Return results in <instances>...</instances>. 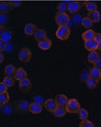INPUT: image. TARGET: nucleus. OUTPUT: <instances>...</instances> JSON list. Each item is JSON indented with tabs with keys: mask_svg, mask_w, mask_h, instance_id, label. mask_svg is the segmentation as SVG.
<instances>
[{
	"mask_svg": "<svg viewBox=\"0 0 101 127\" xmlns=\"http://www.w3.org/2000/svg\"><path fill=\"white\" fill-rule=\"evenodd\" d=\"M0 101L3 103V104H7L9 101V94L7 92H4L0 94Z\"/></svg>",
	"mask_w": 101,
	"mask_h": 127,
	"instance_id": "obj_29",
	"label": "nucleus"
},
{
	"mask_svg": "<svg viewBox=\"0 0 101 127\" xmlns=\"http://www.w3.org/2000/svg\"><path fill=\"white\" fill-rule=\"evenodd\" d=\"M93 21L91 20L89 17H84L83 18V21H82V22H81V24H82V26L83 27H85L86 29H89L92 27V25H93Z\"/></svg>",
	"mask_w": 101,
	"mask_h": 127,
	"instance_id": "obj_25",
	"label": "nucleus"
},
{
	"mask_svg": "<svg viewBox=\"0 0 101 127\" xmlns=\"http://www.w3.org/2000/svg\"><path fill=\"white\" fill-rule=\"evenodd\" d=\"M12 6L10 5L9 2H0V13H8L11 10Z\"/></svg>",
	"mask_w": 101,
	"mask_h": 127,
	"instance_id": "obj_19",
	"label": "nucleus"
},
{
	"mask_svg": "<svg viewBox=\"0 0 101 127\" xmlns=\"http://www.w3.org/2000/svg\"><path fill=\"white\" fill-rule=\"evenodd\" d=\"M13 45L11 44V43H7V44H5V47H4V51L5 52H7V53H9L11 52L12 50H13Z\"/></svg>",
	"mask_w": 101,
	"mask_h": 127,
	"instance_id": "obj_36",
	"label": "nucleus"
},
{
	"mask_svg": "<svg viewBox=\"0 0 101 127\" xmlns=\"http://www.w3.org/2000/svg\"><path fill=\"white\" fill-rule=\"evenodd\" d=\"M94 67L98 68V69L101 70V57H99L98 60H97V61L94 63Z\"/></svg>",
	"mask_w": 101,
	"mask_h": 127,
	"instance_id": "obj_40",
	"label": "nucleus"
},
{
	"mask_svg": "<svg viewBox=\"0 0 101 127\" xmlns=\"http://www.w3.org/2000/svg\"><path fill=\"white\" fill-rule=\"evenodd\" d=\"M29 104L27 100L25 99H21V100H18L17 102L15 103V106H16V110L18 111V112L21 113H25L28 112L29 110Z\"/></svg>",
	"mask_w": 101,
	"mask_h": 127,
	"instance_id": "obj_5",
	"label": "nucleus"
},
{
	"mask_svg": "<svg viewBox=\"0 0 101 127\" xmlns=\"http://www.w3.org/2000/svg\"><path fill=\"white\" fill-rule=\"evenodd\" d=\"M89 74L91 78H93L97 81H99L101 79V70L98 68L92 67L91 69H89Z\"/></svg>",
	"mask_w": 101,
	"mask_h": 127,
	"instance_id": "obj_14",
	"label": "nucleus"
},
{
	"mask_svg": "<svg viewBox=\"0 0 101 127\" xmlns=\"http://www.w3.org/2000/svg\"><path fill=\"white\" fill-rule=\"evenodd\" d=\"M90 78V74H89V70H84V71H81L80 73V79L83 82H86Z\"/></svg>",
	"mask_w": 101,
	"mask_h": 127,
	"instance_id": "obj_30",
	"label": "nucleus"
},
{
	"mask_svg": "<svg viewBox=\"0 0 101 127\" xmlns=\"http://www.w3.org/2000/svg\"><path fill=\"white\" fill-rule=\"evenodd\" d=\"M12 37H13L12 32H11V31H7V30H5L0 38L2 39V41H3L5 44H7V43H10L11 42Z\"/></svg>",
	"mask_w": 101,
	"mask_h": 127,
	"instance_id": "obj_18",
	"label": "nucleus"
},
{
	"mask_svg": "<svg viewBox=\"0 0 101 127\" xmlns=\"http://www.w3.org/2000/svg\"><path fill=\"white\" fill-rule=\"evenodd\" d=\"M78 115H79V118H80L81 121L87 120V118H88V111H87L86 109L81 108V109H79V111H78Z\"/></svg>",
	"mask_w": 101,
	"mask_h": 127,
	"instance_id": "obj_28",
	"label": "nucleus"
},
{
	"mask_svg": "<svg viewBox=\"0 0 101 127\" xmlns=\"http://www.w3.org/2000/svg\"><path fill=\"white\" fill-rule=\"evenodd\" d=\"M98 81H97V80H95V79H93V78L91 77L86 82V85H87V86L89 89H95L98 86Z\"/></svg>",
	"mask_w": 101,
	"mask_h": 127,
	"instance_id": "obj_26",
	"label": "nucleus"
},
{
	"mask_svg": "<svg viewBox=\"0 0 101 127\" xmlns=\"http://www.w3.org/2000/svg\"><path fill=\"white\" fill-rule=\"evenodd\" d=\"M27 76H28V74L23 68H17L14 74L15 80H17V81H21L25 78H27Z\"/></svg>",
	"mask_w": 101,
	"mask_h": 127,
	"instance_id": "obj_13",
	"label": "nucleus"
},
{
	"mask_svg": "<svg viewBox=\"0 0 101 127\" xmlns=\"http://www.w3.org/2000/svg\"><path fill=\"white\" fill-rule=\"evenodd\" d=\"M43 105H44V108H45L48 111L50 112H53L54 111V109H56V107H57V104L55 102V99L53 98H49L45 100L44 103H43Z\"/></svg>",
	"mask_w": 101,
	"mask_h": 127,
	"instance_id": "obj_9",
	"label": "nucleus"
},
{
	"mask_svg": "<svg viewBox=\"0 0 101 127\" xmlns=\"http://www.w3.org/2000/svg\"><path fill=\"white\" fill-rule=\"evenodd\" d=\"M38 46L42 50H48L52 47V40L49 38H44L43 40L38 42Z\"/></svg>",
	"mask_w": 101,
	"mask_h": 127,
	"instance_id": "obj_11",
	"label": "nucleus"
},
{
	"mask_svg": "<svg viewBox=\"0 0 101 127\" xmlns=\"http://www.w3.org/2000/svg\"><path fill=\"white\" fill-rule=\"evenodd\" d=\"M81 8V4L77 1H70L67 3V10L72 14L77 13Z\"/></svg>",
	"mask_w": 101,
	"mask_h": 127,
	"instance_id": "obj_7",
	"label": "nucleus"
},
{
	"mask_svg": "<svg viewBox=\"0 0 101 127\" xmlns=\"http://www.w3.org/2000/svg\"><path fill=\"white\" fill-rule=\"evenodd\" d=\"M94 39L97 41V42H100L101 41V33H99V32H96V34H95V37Z\"/></svg>",
	"mask_w": 101,
	"mask_h": 127,
	"instance_id": "obj_41",
	"label": "nucleus"
},
{
	"mask_svg": "<svg viewBox=\"0 0 101 127\" xmlns=\"http://www.w3.org/2000/svg\"><path fill=\"white\" fill-rule=\"evenodd\" d=\"M3 83L7 85V87H11L14 85L15 83V78L13 76H8V75H6L3 79Z\"/></svg>",
	"mask_w": 101,
	"mask_h": 127,
	"instance_id": "obj_24",
	"label": "nucleus"
},
{
	"mask_svg": "<svg viewBox=\"0 0 101 127\" xmlns=\"http://www.w3.org/2000/svg\"><path fill=\"white\" fill-rule=\"evenodd\" d=\"M18 87L22 92L28 93L31 90V82L28 77L25 78L21 81H18Z\"/></svg>",
	"mask_w": 101,
	"mask_h": 127,
	"instance_id": "obj_6",
	"label": "nucleus"
},
{
	"mask_svg": "<svg viewBox=\"0 0 101 127\" xmlns=\"http://www.w3.org/2000/svg\"><path fill=\"white\" fill-rule=\"evenodd\" d=\"M37 31V28L32 23H27L24 27V32L26 35H34L35 32Z\"/></svg>",
	"mask_w": 101,
	"mask_h": 127,
	"instance_id": "obj_16",
	"label": "nucleus"
},
{
	"mask_svg": "<svg viewBox=\"0 0 101 127\" xmlns=\"http://www.w3.org/2000/svg\"><path fill=\"white\" fill-rule=\"evenodd\" d=\"M7 88H8V87L4 84L3 82L0 83V94H1V93H4V92H7Z\"/></svg>",
	"mask_w": 101,
	"mask_h": 127,
	"instance_id": "obj_39",
	"label": "nucleus"
},
{
	"mask_svg": "<svg viewBox=\"0 0 101 127\" xmlns=\"http://www.w3.org/2000/svg\"><path fill=\"white\" fill-rule=\"evenodd\" d=\"M98 43L95 39H91L88 41H85L84 46L85 48L88 51H95V50L98 49Z\"/></svg>",
	"mask_w": 101,
	"mask_h": 127,
	"instance_id": "obj_10",
	"label": "nucleus"
},
{
	"mask_svg": "<svg viewBox=\"0 0 101 127\" xmlns=\"http://www.w3.org/2000/svg\"><path fill=\"white\" fill-rule=\"evenodd\" d=\"M79 127H95L94 124L90 122L89 120H83L81 121L80 124H79Z\"/></svg>",
	"mask_w": 101,
	"mask_h": 127,
	"instance_id": "obj_35",
	"label": "nucleus"
},
{
	"mask_svg": "<svg viewBox=\"0 0 101 127\" xmlns=\"http://www.w3.org/2000/svg\"><path fill=\"white\" fill-rule=\"evenodd\" d=\"M86 8H87V11L92 12V11L97 10L98 6H97V4L95 3V2H92V1H87V2H86Z\"/></svg>",
	"mask_w": 101,
	"mask_h": 127,
	"instance_id": "obj_27",
	"label": "nucleus"
},
{
	"mask_svg": "<svg viewBox=\"0 0 101 127\" xmlns=\"http://www.w3.org/2000/svg\"><path fill=\"white\" fill-rule=\"evenodd\" d=\"M83 18H84V17H83L82 15L75 13V14H73V16L72 17V21H73V23H75V24H79V23L82 22Z\"/></svg>",
	"mask_w": 101,
	"mask_h": 127,
	"instance_id": "obj_31",
	"label": "nucleus"
},
{
	"mask_svg": "<svg viewBox=\"0 0 101 127\" xmlns=\"http://www.w3.org/2000/svg\"><path fill=\"white\" fill-rule=\"evenodd\" d=\"M12 111H13V108H12V106L7 105V104H4L3 109H2V112H3L4 114L9 115V114L12 113Z\"/></svg>",
	"mask_w": 101,
	"mask_h": 127,
	"instance_id": "obj_32",
	"label": "nucleus"
},
{
	"mask_svg": "<svg viewBox=\"0 0 101 127\" xmlns=\"http://www.w3.org/2000/svg\"><path fill=\"white\" fill-rule=\"evenodd\" d=\"M95 34H96V32H94V30L89 29V30L85 31L82 33V38H83L84 41H88V40H91V39H94Z\"/></svg>",
	"mask_w": 101,
	"mask_h": 127,
	"instance_id": "obj_20",
	"label": "nucleus"
},
{
	"mask_svg": "<svg viewBox=\"0 0 101 127\" xmlns=\"http://www.w3.org/2000/svg\"><path fill=\"white\" fill-rule=\"evenodd\" d=\"M4 47H5V43L2 41V39L0 38V52L4 51Z\"/></svg>",
	"mask_w": 101,
	"mask_h": 127,
	"instance_id": "obj_42",
	"label": "nucleus"
},
{
	"mask_svg": "<svg viewBox=\"0 0 101 127\" xmlns=\"http://www.w3.org/2000/svg\"><path fill=\"white\" fill-rule=\"evenodd\" d=\"M29 112L33 113V114H39L42 111V104L37 102H33L29 104Z\"/></svg>",
	"mask_w": 101,
	"mask_h": 127,
	"instance_id": "obj_12",
	"label": "nucleus"
},
{
	"mask_svg": "<svg viewBox=\"0 0 101 127\" xmlns=\"http://www.w3.org/2000/svg\"><path fill=\"white\" fill-rule=\"evenodd\" d=\"M4 31H5L4 26H1V25H0V37H1V35H2V33H3Z\"/></svg>",
	"mask_w": 101,
	"mask_h": 127,
	"instance_id": "obj_44",
	"label": "nucleus"
},
{
	"mask_svg": "<svg viewBox=\"0 0 101 127\" xmlns=\"http://www.w3.org/2000/svg\"><path fill=\"white\" fill-rule=\"evenodd\" d=\"M98 49L99 51H101V41L100 42H98Z\"/></svg>",
	"mask_w": 101,
	"mask_h": 127,
	"instance_id": "obj_45",
	"label": "nucleus"
},
{
	"mask_svg": "<svg viewBox=\"0 0 101 127\" xmlns=\"http://www.w3.org/2000/svg\"><path fill=\"white\" fill-rule=\"evenodd\" d=\"M66 113H67L66 109H65L64 107L57 106L56 107V109H54V111L52 112V114H53L55 117H57V118H62V117L65 116Z\"/></svg>",
	"mask_w": 101,
	"mask_h": 127,
	"instance_id": "obj_17",
	"label": "nucleus"
},
{
	"mask_svg": "<svg viewBox=\"0 0 101 127\" xmlns=\"http://www.w3.org/2000/svg\"><path fill=\"white\" fill-rule=\"evenodd\" d=\"M16 67H15L14 65H12V64H7L6 68H5V70H4V72L6 75H8V76H14L15 74V71H16Z\"/></svg>",
	"mask_w": 101,
	"mask_h": 127,
	"instance_id": "obj_23",
	"label": "nucleus"
},
{
	"mask_svg": "<svg viewBox=\"0 0 101 127\" xmlns=\"http://www.w3.org/2000/svg\"><path fill=\"white\" fill-rule=\"evenodd\" d=\"M8 21V17L6 13H0V25L5 26Z\"/></svg>",
	"mask_w": 101,
	"mask_h": 127,
	"instance_id": "obj_33",
	"label": "nucleus"
},
{
	"mask_svg": "<svg viewBox=\"0 0 101 127\" xmlns=\"http://www.w3.org/2000/svg\"><path fill=\"white\" fill-rule=\"evenodd\" d=\"M70 33H71V30L68 26L66 25H63V26H59L58 29L56 30V37L59 39V40H62V41H65L69 38Z\"/></svg>",
	"mask_w": 101,
	"mask_h": 127,
	"instance_id": "obj_1",
	"label": "nucleus"
},
{
	"mask_svg": "<svg viewBox=\"0 0 101 127\" xmlns=\"http://www.w3.org/2000/svg\"><path fill=\"white\" fill-rule=\"evenodd\" d=\"M9 3H10V5L12 6V7H18L21 6V1H19V0H10L9 1Z\"/></svg>",
	"mask_w": 101,
	"mask_h": 127,
	"instance_id": "obj_38",
	"label": "nucleus"
},
{
	"mask_svg": "<svg viewBox=\"0 0 101 127\" xmlns=\"http://www.w3.org/2000/svg\"><path fill=\"white\" fill-rule=\"evenodd\" d=\"M99 57H100L99 53L97 52L96 50H95V51H90V53L88 54V56H87V60H88V62H89V63L94 64Z\"/></svg>",
	"mask_w": 101,
	"mask_h": 127,
	"instance_id": "obj_21",
	"label": "nucleus"
},
{
	"mask_svg": "<svg viewBox=\"0 0 101 127\" xmlns=\"http://www.w3.org/2000/svg\"><path fill=\"white\" fill-rule=\"evenodd\" d=\"M67 3L68 2H60L57 6V9L59 12H65L67 10Z\"/></svg>",
	"mask_w": 101,
	"mask_h": 127,
	"instance_id": "obj_34",
	"label": "nucleus"
},
{
	"mask_svg": "<svg viewBox=\"0 0 101 127\" xmlns=\"http://www.w3.org/2000/svg\"><path fill=\"white\" fill-rule=\"evenodd\" d=\"M55 102L57 104V106L59 107H66L67 103H68V97H67L65 95H63V94H59V95H56L55 98Z\"/></svg>",
	"mask_w": 101,
	"mask_h": 127,
	"instance_id": "obj_8",
	"label": "nucleus"
},
{
	"mask_svg": "<svg viewBox=\"0 0 101 127\" xmlns=\"http://www.w3.org/2000/svg\"><path fill=\"white\" fill-rule=\"evenodd\" d=\"M65 109H66V111L68 113H78L81 107L79 102L77 101V99L71 98L68 100V103H67Z\"/></svg>",
	"mask_w": 101,
	"mask_h": 127,
	"instance_id": "obj_2",
	"label": "nucleus"
},
{
	"mask_svg": "<svg viewBox=\"0 0 101 127\" xmlns=\"http://www.w3.org/2000/svg\"><path fill=\"white\" fill-rule=\"evenodd\" d=\"M3 61H4V55L2 52H0V64L2 63Z\"/></svg>",
	"mask_w": 101,
	"mask_h": 127,
	"instance_id": "obj_43",
	"label": "nucleus"
},
{
	"mask_svg": "<svg viewBox=\"0 0 101 127\" xmlns=\"http://www.w3.org/2000/svg\"><path fill=\"white\" fill-rule=\"evenodd\" d=\"M70 21L69 15L66 14V12H58L55 16V22L59 26L67 25Z\"/></svg>",
	"mask_w": 101,
	"mask_h": 127,
	"instance_id": "obj_4",
	"label": "nucleus"
},
{
	"mask_svg": "<svg viewBox=\"0 0 101 127\" xmlns=\"http://www.w3.org/2000/svg\"><path fill=\"white\" fill-rule=\"evenodd\" d=\"M31 51L30 49H29L28 47H23L21 48L20 51L17 54V58L20 60L21 62H29L31 60Z\"/></svg>",
	"mask_w": 101,
	"mask_h": 127,
	"instance_id": "obj_3",
	"label": "nucleus"
},
{
	"mask_svg": "<svg viewBox=\"0 0 101 127\" xmlns=\"http://www.w3.org/2000/svg\"><path fill=\"white\" fill-rule=\"evenodd\" d=\"M47 37V32H46L45 30H43V29H37V31L35 32L34 33V38L36 41H42L43 40L44 38Z\"/></svg>",
	"mask_w": 101,
	"mask_h": 127,
	"instance_id": "obj_15",
	"label": "nucleus"
},
{
	"mask_svg": "<svg viewBox=\"0 0 101 127\" xmlns=\"http://www.w3.org/2000/svg\"><path fill=\"white\" fill-rule=\"evenodd\" d=\"M3 106H4V104L1 101H0V112L2 111V109H3Z\"/></svg>",
	"mask_w": 101,
	"mask_h": 127,
	"instance_id": "obj_46",
	"label": "nucleus"
},
{
	"mask_svg": "<svg viewBox=\"0 0 101 127\" xmlns=\"http://www.w3.org/2000/svg\"><path fill=\"white\" fill-rule=\"evenodd\" d=\"M33 100H34V102H37V103H40V104H43L44 103V98H43V96L42 95H35L34 97H33Z\"/></svg>",
	"mask_w": 101,
	"mask_h": 127,
	"instance_id": "obj_37",
	"label": "nucleus"
},
{
	"mask_svg": "<svg viewBox=\"0 0 101 127\" xmlns=\"http://www.w3.org/2000/svg\"><path fill=\"white\" fill-rule=\"evenodd\" d=\"M89 18L93 21L94 23H96V22H99V21H100V19H101L100 12H99L98 9L95 11H92V12H89Z\"/></svg>",
	"mask_w": 101,
	"mask_h": 127,
	"instance_id": "obj_22",
	"label": "nucleus"
}]
</instances>
